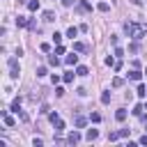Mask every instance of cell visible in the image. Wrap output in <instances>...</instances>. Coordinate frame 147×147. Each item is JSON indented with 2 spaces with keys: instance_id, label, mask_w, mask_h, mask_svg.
I'll use <instances>...</instances> for the list:
<instances>
[{
  "instance_id": "cell-9",
  "label": "cell",
  "mask_w": 147,
  "mask_h": 147,
  "mask_svg": "<svg viewBox=\"0 0 147 147\" xmlns=\"http://www.w3.org/2000/svg\"><path fill=\"white\" fill-rule=\"evenodd\" d=\"M2 122H5L7 126H14V117H11L9 113H2Z\"/></svg>"
},
{
  "instance_id": "cell-24",
  "label": "cell",
  "mask_w": 147,
  "mask_h": 147,
  "mask_svg": "<svg viewBox=\"0 0 147 147\" xmlns=\"http://www.w3.org/2000/svg\"><path fill=\"white\" fill-rule=\"evenodd\" d=\"M60 131H64V122H62V119L55 122V133H60Z\"/></svg>"
},
{
  "instance_id": "cell-13",
  "label": "cell",
  "mask_w": 147,
  "mask_h": 147,
  "mask_svg": "<svg viewBox=\"0 0 147 147\" xmlns=\"http://www.w3.org/2000/svg\"><path fill=\"white\" fill-rule=\"evenodd\" d=\"M28 23H30V21H28L25 16H18V18H16V25H21V28H28Z\"/></svg>"
},
{
  "instance_id": "cell-14",
  "label": "cell",
  "mask_w": 147,
  "mask_h": 147,
  "mask_svg": "<svg viewBox=\"0 0 147 147\" xmlns=\"http://www.w3.org/2000/svg\"><path fill=\"white\" fill-rule=\"evenodd\" d=\"M87 71H90V69H87V67H83V64H80V67H76V76H87Z\"/></svg>"
},
{
  "instance_id": "cell-35",
  "label": "cell",
  "mask_w": 147,
  "mask_h": 147,
  "mask_svg": "<svg viewBox=\"0 0 147 147\" xmlns=\"http://www.w3.org/2000/svg\"><path fill=\"white\" fill-rule=\"evenodd\" d=\"M138 142H140V145H147V133H145V136H140V140H138Z\"/></svg>"
},
{
  "instance_id": "cell-33",
  "label": "cell",
  "mask_w": 147,
  "mask_h": 147,
  "mask_svg": "<svg viewBox=\"0 0 147 147\" xmlns=\"http://www.w3.org/2000/svg\"><path fill=\"white\" fill-rule=\"evenodd\" d=\"M32 145H34V147H41V145H44V140H41V138H34V140H32Z\"/></svg>"
},
{
  "instance_id": "cell-8",
  "label": "cell",
  "mask_w": 147,
  "mask_h": 147,
  "mask_svg": "<svg viewBox=\"0 0 147 147\" xmlns=\"http://www.w3.org/2000/svg\"><path fill=\"white\" fill-rule=\"evenodd\" d=\"M115 119H117V122H124V119H126V110H124V108H119V110L115 113Z\"/></svg>"
},
{
  "instance_id": "cell-1",
  "label": "cell",
  "mask_w": 147,
  "mask_h": 147,
  "mask_svg": "<svg viewBox=\"0 0 147 147\" xmlns=\"http://www.w3.org/2000/svg\"><path fill=\"white\" fill-rule=\"evenodd\" d=\"M124 32L131 37V39H142L147 34V25L145 23H124Z\"/></svg>"
},
{
  "instance_id": "cell-36",
  "label": "cell",
  "mask_w": 147,
  "mask_h": 147,
  "mask_svg": "<svg viewBox=\"0 0 147 147\" xmlns=\"http://www.w3.org/2000/svg\"><path fill=\"white\" fill-rule=\"evenodd\" d=\"M74 2H76V0H62V5H64V7H71Z\"/></svg>"
},
{
  "instance_id": "cell-3",
  "label": "cell",
  "mask_w": 147,
  "mask_h": 147,
  "mask_svg": "<svg viewBox=\"0 0 147 147\" xmlns=\"http://www.w3.org/2000/svg\"><path fill=\"white\" fill-rule=\"evenodd\" d=\"M74 51H76V53H87V51H90V46H87V44H83V41H74Z\"/></svg>"
},
{
  "instance_id": "cell-28",
  "label": "cell",
  "mask_w": 147,
  "mask_h": 147,
  "mask_svg": "<svg viewBox=\"0 0 147 147\" xmlns=\"http://www.w3.org/2000/svg\"><path fill=\"white\" fill-rule=\"evenodd\" d=\"M117 138H119V131H113V133H108V140H110V142H113V140H117Z\"/></svg>"
},
{
  "instance_id": "cell-7",
  "label": "cell",
  "mask_w": 147,
  "mask_h": 147,
  "mask_svg": "<svg viewBox=\"0 0 147 147\" xmlns=\"http://www.w3.org/2000/svg\"><path fill=\"white\" fill-rule=\"evenodd\" d=\"M55 18H57V16H55V11H51V9H46V11H44V21H48V23H53Z\"/></svg>"
},
{
  "instance_id": "cell-18",
  "label": "cell",
  "mask_w": 147,
  "mask_h": 147,
  "mask_svg": "<svg viewBox=\"0 0 147 147\" xmlns=\"http://www.w3.org/2000/svg\"><path fill=\"white\" fill-rule=\"evenodd\" d=\"M74 76H76L74 71H67V74L62 76V80H64V83H71V80H74Z\"/></svg>"
},
{
  "instance_id": "cell-6",
  "label": "cell",
  "mask_w": 147,
  "mask_h": 147,
  "mask_svg": "<svg viewBox=\"0 0 147 147\" xmlns=\"http://www.w3.org/2000/svg\"><path fill=\"white\" fill-rule=\"evenodd\" d=\"M85 138H87V140L92 142V140H96V138H99V131H96V129H87V133H85Z\"/></svg>"
},
{
  "instance_id": "cell-5",
  "label": "cell",
  "mask_w": 147,
  "mask_h": 147,
  "mask_svg": "<svg viewBox=\"0 0 147 147\" xmlns=\"http://www.w3.org/2000/svg\"><path fill=\"white\" fill-rule=\"evenodd\" d=\"M76 62H78V55H74V53H71V55H67V57H64V64H67V67H74V64H76Z\"/></svg>"
},
{
  "instance_id": "cell-22",
  "label": "cell",
  "mask_w": 147,
  "mask_h": 147,
  "mask_svg": "<svg viewBox=\"0 0 147 147\" xmlns=\"http://www.w3.org/2000/svg\"><path fill=\"white\" fill-rule=\"evenodd\" d=\"M122 85H124V80H122L119 76H115V78H113V87H122Z\"/></svg>"
},
{
  "instance_id": "cell-34",
  "label": "cell",
  "mask_w": 147,
  "mask_h": 147,
  "mask_svg": "<svg viewBox=\"0 0 147 147\" xmlns=\"http://www.w3.org/2000/svg\"><path fill=\"white\" fill-rule=\"evenodd\" d=\"M115 55H117V57H122V55H124V51H122L119 46H115Z\"/></svg>"
},
{
  "instance_id": "cell-10",
  "label": "cell",
  "mask_w": 147,
  "mask_h": 147,
  "mask_svg": "<svg viewBox=\"0 0 147 147\" xmlns=\"http://www.w3.org/2000/svg\"><path fill=\"white\" fill-rule=\"evenodd\" d=\"M85 124H87V119H85L83 115H76V129H83Z\"/></svg>"
},
{
  "instance_id": "cell-23",
  "label": "cell",
  "mask_w": 147,
  "mask_h": 147,
  "mask_svg": "<svg viewBox=\"0 0 147 147\" xmlns=\"http://www.w3.org/2000/svg\"><path fill=\"white\" fill-rule=\"evenodd\" d=\"M136 92H138V96H145V94H147V87H145V85H142V83H140V85H138V90H136Z\"/></svg>"
},
{
  "instance_id": "cell-21",
  "label": "cell",
  "mask_w": 147,
  "mask_h": 147,
  "mask_svg": "<svg viewBox=\"0 0 147 147\" xmlns=\"http://www.w3.org/2000/svg\"><path fill=\"white\" fill-rule=\"evenodd\" d=\"M96 9H99V11H108V9H110V5H108V2H99V5H96Z\"/></svg>"
},
{
  "instance_id": "cell-37",
  "label": "cell",
  "mask_w": 147,
  "mask_h": 147,
  "mask_svg": "<svg viewBox=\"0 0 147 147\" xmlns=\"http://www.w3.org/2000/svg\"><path fill=\"white\" fill-rule=\"evenodd\" d=\"M131 2H133V5H140V2H142V0H131Z\"/></svg>"
},
{
  "instance_id": "cell-12",
  "label": "cell",
  "mask_w": 147,
  "mask_h": 147,
  "mask_svg": "<svg viewBox=\"0 0 147 147\" xmlns=\"http://www.w3.org/2000/svg\"><path fill=\"white\" fill-rule=\"evenodd\" d=\"M126 76H129V78H131V80H140V76H142V74H140V71H138V69H133V71H129V74H126Z\"/></svg>"
},
{
  "instance_id": "cell-31",
  "label": "cell",
  "mask_w": 147,
  "mask_h": 147,
  "mask_svg": "<svg viewBox=\"0 0 147 147\" xmlns=\"http://www.w3.org/2000/svg\"><path fill=\"white\" fill-rule=\"evenodd\" d=\"M16 115H18V117H21V119H23V122H28V115H25V113H23V110H21V108H18V113H16Z\"/></svg>"
},
{
  "instance_id": "cell-20",
  "label": "cell",
  "mask_w": 147,
  "mask_h": 147,
  "mask_svg": "<svg viewBox=\"0 0 147 147\" xmlns=\"http://www.w3.org/2000/svg\"><path fill=\"white\" fill-rule=\"evenodd\" d=\"M142 110H145V106H142V103H138V106L133 108V115H136V117H140V115H142Z\"/></svg>"
},
{
  "instance_id": "cell-2",
  "label": "cell",
  "mask_w": 147,
  "mask_h": 147,
  "mask_svg": "<svg viewBox=\"0 0 147 147\" xmlns=\"http://www.w3.org/2000/svg\"><path fill=\"white\" fill-rule=\"evenodd\" d=\"M7 64H9V76H11V78H18V74H21L18 60H16V57H9V62H7Z\"/></svg>"
},
{
  "instance_id": "cell-15",
  "label": "cell",
  "mask_w": 147,
  "mask_h": 147,
  "mask_svg": "<svg viewBox=\"0 0 147 147\" xmlns=\"http://www.w3.org/2000/svg\"><path fill=\"white\" fill-rule=\"evenodd\" d=\"M78 9H80V11H90V9H92V5H90V2H85V0H83V2H80V5H78Z\"/></svg>"
},
{
  "instance_id": "cell-38",
  "label": "cell",
  "mask_w": 147,
  "mask_h": 147,
  "mask_svg": "<svg viewBox=\"0 0 147 147\" xmlns=\"http://www.w3.org/2000/svg\"><path fill=\"white\" fill-rule=\"evenodd\" d=\"M145 74H147V69H145Z\"/></svg>"
},
{
  "instance_id": "cell-17",
  "label": "cell",
  "mask_w": 147,
  "mask_h": 147,
  "mask_svg": "<svg viewBox=\"0 0 147 147\" xmlns=\"http://www.w3.org/2000/svg\"><path fill=\"white\" fill-rule=\"evenodd\" d=\"M48 64H51V67H57V64H60V60L55 57V53H53V55H48Z\"/></svg>"
},
{
  "instance_id": "cell-11",
  "label": "cell",
  "mask_w": 147,
  "mask_h": 147,
  "mask_svg": "<svg viewBox=\"0 0 147 147\" xmlns=\"http://www.w3.org/2000/svg\"><path fill=\"white\" fill-rule=\"evenodd\" d=\"M28 9L30 11H37L39 9V0H28Z\"/></svg>"
},
{
  "instance_id": "cell-16",
  "label": "cell",
  "mask_w": 147,
  "mask_h": 147,
  "mask_svg": "<svg viewBox=\"0 0 147 147\" xmlns=\"http://www.w3.org/2000/svg\"><path fill=\"white\" fill-rule=\"evenodd\" d=\"M78 30H80V28H74V25H71V28L67 30V37H71V39H74V37L78 34Z\"/></svg>"
},
{
  "instance_id": "cell-19",
  "label": "cell",
  "mask_w": 147,
  "mask_h": 147,
  "mask_svg": "<svg viewBox=\"0 0 147 147\" xmlns=\"http://www.w3.org/2000/svg\"><path fill=\"white\" fill-rule=\"evenodd\" d=\"M101 103H110V92H101Z\"/></svg>"
},
{
  "instance_id": "cell-27",
  "label": "cell",
  "mask_w": 147,
  "mask_h": 147,
  "mask_svg": "<svg viewBox=\"0 0 147 147\" xmlns=\"http://www.w3.org/2000/svg\"><path fill=\"white\" fill-rule=\"evenodd\" d=\"M48 119H51V122H53V124H55V122H57V119H60V115H57V113H48Z\"/></svg>"
},
{
  "instance_id": "cell-26",
  "label": "cell",
  "mask_w": 147,
  "mask_h": 147,
  "mask_svg": "<svg viewBox=\"0 0 147 147\" xmlns=\"http://www.w3.org/2000/svg\"><path fill=\"white\" fill-rule=\"evenodd\" d=\"M90 119H92L94 124H99V122H101V115H99V113H92V115H90Z\"/></svg>"
},
{
  "instance_id": "cell-25",
  "label": "cell",
  "mask_w": 147,
  "mask_h": 147,
  "mask_svg": "<svg viewBox=\"0 0 147 147\" xmlns=\"http://www.w3.org/2000/svg\"><path fill=\"white\" fill-rule=\"evenodd\" d=\"M64 51H67V48H64L62 44H57V46H55V55H64Z\"/></svg>"
},
{
  "instance_id": "cell-30",
  "label": "cell",
  "mask_w": 147,
  "mask_h": 147,
  "mask_svg": "<svg viewBox=\"0 0 147 147\" xmlns=\"http://www.w3.org/2000/svg\"><path fill=\"white\" fill-rule=\"evenodd\" d=\"M37 76H39V78L46 76V67H37Z\"/></svg>"
},
{
  "instance_id": "cell-29",
  "label": "cell",
  "mask_w": 147,
  "mask_h": 147,
  "mask_svg": "<svg viewBox=\"0 0 147 147\" xmlns=\"http://www.w3.org/2000/svg\"><path fill=\"white\" fill-rule=\"evenodd\" d=\"M53 41H55V44H62V34L55 32V34H53Z\"/></svg>"
},
{
  "instance_id": "cell-4",
  "label": "cell",
  "mask_w": 147,
  "mask_h": 147,
  "mask_svg": "<svg viewBox=\"0 0 147 147\" xmlns=\"http://www.w3.org/2000/svg\"><path fill=\"white\" fill-rule=\"evenodd\" d=\"M67 142H69V145H76V142H80V133H78V131H71V133L67 136Z\"/></svg>"
},
{
  "instance_id": "cell-32",
  "label": "cell",
  "mask_w": 147,
  "mask_h": 147,
  "mask_svg": "<svg viewBox=\"0 0 147 147\" xmlns=\"http://www.w3.org/2000/svg\"><path fill=\"white\" fill-rule=\"evenodd\" d=\"M129 131H131V129H119V138H126V136H129Z\"/></svg>"
}]
</instances>
